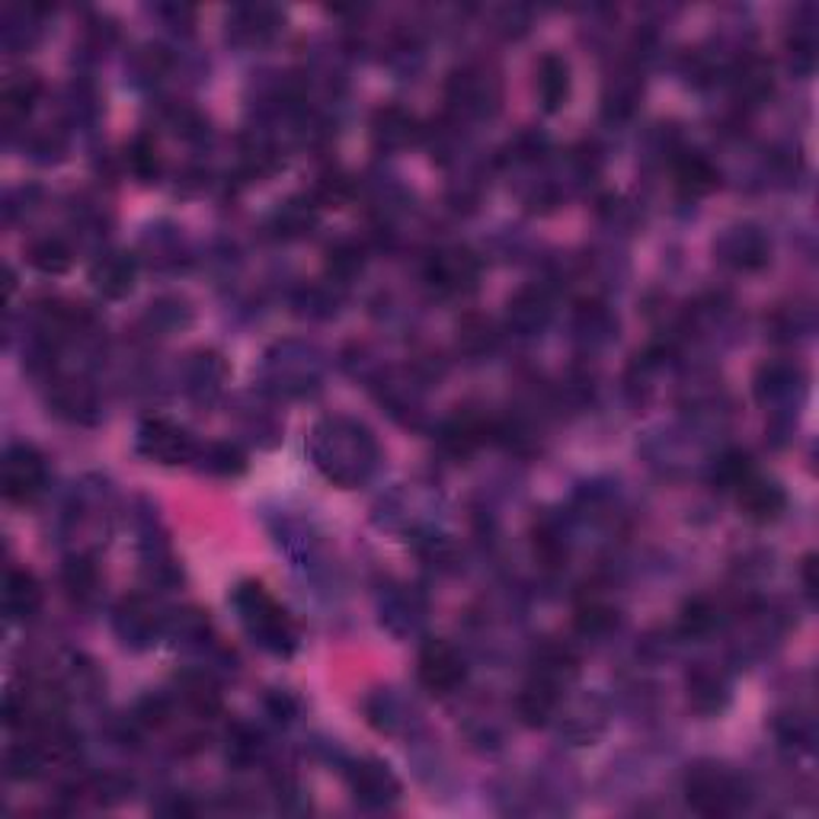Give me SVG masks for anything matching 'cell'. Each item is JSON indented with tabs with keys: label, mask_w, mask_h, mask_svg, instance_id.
Wrapping results in <instances>:
<instances>
[{
	"label": "cell",
	"mask_w": 819,
	"mask_h": 819,
	"mask_svg": "<svg viewBox=\"0 0 819 819\" xmlns=\"http://www.w3.org/2000/svg\"><path fill=\"white\" fill-rule=\"evenodd\" d=\"M477 276H481V266L474 260V254L461 250V247H449V250L432 254V260L427 266V279L445 295L471 292L477 285Z\"/></svg>",
	"instance_id": "cell-7"
},
{
	"label": "cell",
	"mask_w": 819,
	"mask_h": 819,
	"mask_svg": "<svg viewBox=\"0 0 819 819\" xmlns=\"http://www.w3.org/2000/svg\"><path fill=\"white\" fill-rule=\"evenodd\" d=\"M487 439V423L474 413H464V417H455L442 427V445L452 452V455H467L474 452L481 442Z\"/></svg>",
	"instance_id": "cell-25"
},
{
	"label": "cell",
	"mask_w": 819,
	"mask_h": 819,
	"mask_svg": "<svg viewBox=\"0 0 819 819\" xmlns=\"http://www.w3.org/2000/svg\"><path fill=\"white\" fill-rule=\"evenodd\" d=\"M551 317V301L541 289H522L509 301V324L519 333H538Z\"/></svg>",
	"instance_id": "cell-21"
},
{
	"label": "cell",
	"mask_w": 819,
	"mask_h": 819,
	"mask_svg": "<svg viewBox=\"0 0 819 819\" xmlns=\"http://www.w3.org/2000/svg\"><path fill=\"white\" fill-rule=\"evenodd\" d=\"M26 260L33 269L45 272V276H62L74 262V250L67 247L62 237H39L26 247Z\"/></svg>",
	"instance_id": "cell-24"
},
{
	"label": "cell",
	"mask_w": 819,
	"mask_h": 819,
	"mask_svg": "<svg viewBox=\"0 0 819 819\" xmlns=\"http://www.w3.org/2000/svg\"><path fill=\"white\" fill-rule=\"evenodd\" d=\"M129 170L138 180H154L161 173V151L151 134H138L129 144Z\"/></svg>",
	"instance_id": "cell-28"
},
{
	"label": "cell",
	"mask_w": 819,
	"mask_h": 819,
	"mask_svg": "<svg viewBox=\"0 0 819 819\" xmlns=\"http://www.w3.org/2000/svg\"><path fill=\"white\" fill-rule=\"evenodd\" d=\"M804 590L817 595V558L813 554L804 560Z\"/></svg>",
	"instance_id": "cell-38"
},
{
	"label": "cell",
	"mask_w": 819,
	"mask_h": 819,
	"mask_svg": "<svg viewBox=\"0 0 819 819\" xmlns=\"http://www.w3.org/2000/svg\"><path fill=\"white\" fill-rule=\"evenodd\" d=\"M234 608H237L240 622L247 627V634L260 644L262 650L276 656H289L295 650V624L285 615V608L262 590L260 583H254V580L240 583L234 590Z\"/></svg>",
	"instance_id": "cell-2"
},
{
	"label": "cell",
	"mask_w": 819,
	"mask_h": 819,
	"mask_svg": "<svg viewBox=\"0 0 819 819\" xmlns=\"http://www.w3.org/2000/svg\"><path fill=\"white\" fill-rule=\"evenodd\" d=\"M228 26L230 39H237V42H262L276 33L279 17L269 7H240V10H234Z\"/></svg>",
	"instance_id": "cell-22"
},
{
	"label": "cell",
	"mask_w": 819,
	"mask_h": 819,
	"mask_svg": "<svg viewBox=\"0 0 819 819\" xmlns=\"http://www.w3.org/2000/svg\"><path fill=\"white\" fill-rule=\"evenodd\" d=\"M689 704L698 714H718L726 704V686L718 672L694 669L689 676Z\"/></svg>",
	"instance_id": "cell-23"
},
{
	"label": "cell",
	"mask_w": 819,
	"mask_h": 819,
	"mask_svg": "<svg viewBox=\"0 0 819 819\" xmlns=\"http://www.w3.org/2000/svg\"><path fill=\"white\" fill-rule=\"evenodd\" d=\"M449 97L455 106H461L464 112H484L491 99L499 97L496 90V80H493L487 71H474V67H464L452 77L449 84Z\"/></svg>",
	"instance_id": "cell-14"
},
{
	"label": "cell",
	"mask_w": 819,
	"mask_h": 819,
	"mask_svg": "<svg viewBox=\"0 0 819 819\" xmlns=\"http://www.w3.org/2000/svg\"><path fill=\"white\" fill-rule=\"evenodd\" d=\"M330 269L336 272V276H356L362 269V250L356 244H336L333 250H330Z\"/></svg>",
	"instance_id": "cell-37"
},
{
	"label": "cell",
	"mask_w": 819,
	"mask_h": 819,
	"mask_svg": "<svg viewBox=\"0 0 819 819\" xmlns=\"http://www.w3.org/2000/svg\"><path fill=\"white\" fill-rule=\"evenodd\" d=\"M753 474V461L746 452H726L714 467V484H721L723 491H740V484L750 481Z\"/></svg>",
	"instance_id": "cell-33"
},
{
	"label": "cell",
	"mask_w": 819,
	"mask_h": 819,
	"mask_svg": "<svg viewBox=\"0 0 819 819\" xmlns=\"http://www.w3.org/2000/svg\"><path fill=\"white\" fill-rule=\"evenodd\" d=\"M45 765V750L35 746V743H20L7 753V775L13 782H26V778H35Z\"/></svg>",
	"instance_id": "cell-31"
},
{
	"label": "cell",
	"mask_w": 819,
	"mask_h": 819,
	"mask_svg": "<svg viewBox=\"0 0 819 819\" xmlns=\"http://www.w3.org/2000/svg\"><path fill=\"white\" fill-rule=\"evenodd\" d=\"M686 797H689L691 810L704 817H723L736 810V804L743 800V787L726 768L714 762H701L686 775Z\"/></svg>",
	"instance_id": "cell-3"
},
{
	"label": "cell",
	"mask_w": 819,
	"mask_h": 819,
	"mask_svg": "<svg viewBox=\"0 0 819 819\" xmlns=\"http://www.w3.org/2000/svg\"><path fill=\"white\" fill-rule=\"evenodd\" d=\"M535 94L548 112H558L570 97V67L560 55H545L535 67Z\"/></svg>",
	"instance_id": "cell-16"
},
{
	"label": "cell",
	"mask_w": 819,
	"mask_h": 819,
	"mask_svg": "<svg viewBox=\"0 0 819 819\" xmlns=\"http://www.w3.org/2000/svg\"><path fill=\"white\" fill-rule=\"evenodd\" d=\"M736 496H740L743 513H746L753 522H775L787 506L785 491H782L778 484H772V481H762L758 474H753L750 481H743Z\"/></svg>",
	"instance_id": "cell-11"
},
{
	"label": "cell",
	"mask_w": 819,
	"mask_h": 819,
	"mask_svg": "<svg viewBox=\"0 0 819 819\" xmlns=\"http://www.w3.org/2000/svg\"><path fill=\"white\" fill-rule=\"evenodd\" d=\"M308 452L321 467V474L340 487H359L378 461V445L371 432L356 420H343V417L317 423V429L311 432Z\"/></svg>",
	"instance_id": "cell-1"
},
{
	"label": "cell",
	"mask_w": 819,
	"mask_h": 819,
	"mask_svg": "<svg viewBox=\"0 0 819 819\" xmlns=\"http://www.w3.org/2000/svg\"><path fill=\"white\" fill-rule=\"evenodd\" d=\"M138 452L158 464H186V461H196L198 445L180 423L154 417V420H144L138 429Z\"/></svg>",
	"instance_id": "cell-4"
},
{
	"label": "cell",
	"mask_w": 819,
	"mask_h": 819,
	"mask_svg": "<svg viewBox=\"0 0 819 819\" xmlns=\"http://www.w3.org/2000/svg\"><path fill=\"white\" fill-rule=\"evenodd\" d=\"M461 343L471 349V353H484L496 343V333H493V324L487 317H467L461 324Z\"/></svg>",
	"instance_id": "cell-36"
},
{
	"label": "cell",
	"mask_w": 819,
	"mask_h": 819,
	"mask_svg": "<svg viewBox=\"0 0 819 819\" xmlns=\"http://www.w3.org/2000/svg\"><path fill=\"white\" fill-rule=\"evenodd\" d=\"M417 676H420V686L432 694H452L464 682L467 669H464V659L452 644L429 640L417 659Z\"/></svg>",
	"instance_id": "cell-6"
},
{
	"label": "cell",
	"mask_w": 819,
	"mask_h": 819,
	"mask_svg": "<svg viewBox=\"0 0 819 819\" xmlns=\"http://www.w3.org/2000/svg\"><path fill=\"white\" fill-rule=\"evenodd\" d=\"M718 624V608L711 605V599H694L682 612V631L686 634H708Z\"/></svg>",
	"instance_id": "cell-35"
},
{
	"label": "cell",
	"mask_w": 819,
	"mask_h": 819,
	"mask_svg": "<svg viewBox=\"0 0 819 819\" xmlns=\"http://www.w3.org/2000/svg\"><path fill=\"white\" fill-rule=\"evenodd\" d=\"M637 99H640V77L631 71L612 74V80L605 87V116H615V119L631 116Z\"/></svg>",
	"instance_id": "cell-26"
},
{
	"label": "cell",
	"mask_w": 819,
	"mask_h": 819,
	"mask_svg": "<svg viewBox=\"0 0 819 819\" xmlns=\"http://www.w3.org/2000/svg\"><path fill=\"white\" fill-rule=\"evenodd\" d=\"M42 608V583L30 570L10 567L3 576V612L10 622H26Z\"/></svg>",
	"instance_id": "cell-10"
},
{
	"label": "cell",
	"mask_w": 819,
	"mask_h": 819,
	"mask_svg": "<svg viewBox=\"0 0 819 819\" xmlns=\"http://www.w3.org/2000/svg\"><path fill=\"white\" fill-rule=\"evenodd\" d=\"M721 183V173L714 170L711 161H704L701 154H686L676 164V190L686 198H701L714 193Z\"/></svg>",
	"instance_id": "cell-19"
},
{
	"label": "cell",
	"mask_w": 819,
	"mask_h": 819,
	"mask_svg": "<svg viewBox=\"0 0 819 819\" xmlns=\"http://www.w3.org/2000/svg\"><path fill=\"white\" fill-rule=\"evenodd\" d=\"M314 218H317L314 202H308V198H292V202H285V205L279 208L276 228H279V234H285V237H301L304 230L314 228Z\"/></svg>",
	"instance_id": "cell-29"
},
{
	"label": "cell",
	"mask_w": 819,
	"mask_h": 819,
	"mask_svg": "<svg viewBox=\"0 0 819 819\" xmlns=\"http://www.w3.org/2000/svg\"><path fill=\"white\" fill-rule=\"evenodd\" d=\"M97 583H99L97 567H94L90 560H84V558L67 560L65 586L71 590V595H77V599H87V595H94Z\"/></svg>",
	"instance_id": "cell-34"
},
{
	"label": "cell",
	"mask_w": 819,
	"mask_h": 819,
	"mask_svg": "<svg viewBox=\"0 0 819 819\" xmlns=\"http://www.w3.org/2000/svg\"><path fill=\"white\" fill-rule=\"evenodd\" d=\"M49 464L33 445H13L3 455V496L10 503H33L45 491Z\"/></svg>",
	"instance_id": "cell-5"
},
{
	"label": "cell",
	"mask_w": 819,
	"mask_h": 819,
	"mask_svg": "<svg viewBox=\"0 0 819 819\" xmlns=\"http://www.w3.org/2000/svg\"><path fill=\"white\" fill-rule=\"evenodd\" d=\"M196 459H202V467L208 474H218V477H234V474H240L247 467L244 455L234 445H225V442H215L208 449H198Z\"/></svg>",
	"instance_id": "cell-30"
},
{
	"label": "cell",
	"mask_w": 819,
	"mask_h": 819,
	"mask_svg": "<svg viewBox=\"0 0 819 819\" xmlns=\"http://www.w3.org/2000/svg\"><path fill=\"white\" fill-rule=\"evenodd\" d=\"M558 691L551 682L545 679H531L519 698H516V711L522 718L525 726H545V723L554 718V708H558Z\"/></svg>",
	"instance_id": "cell-18"
},
{
	"label": "cell",
	"mask_w": 819,
	"mask_h": 819,
	"mask_svg": "<svg viewBox=\"0 0 819 819\" xmlns=\"http://www.w3.org/2000/svg\"><path fill=\"white\" fill-rule=\"evenodd\" d=\"M42 97V80L35 74H13L7 77L3 90H0V109L7 122L26 119L33 112L35 99Z\"/></svg>",
	"instance_id": "cell-17"
},
{
	"label": "cell",
	"mask_w": 819,
	"mask_h": 819,
	"mask_svg": "<svg viewBox=\"0 0 819 819\" xmlns=\"http://www.w3.org/2000/svg\"><path fill=\"white\" fill-rule=\"evenodd\" d=\"M90 282L103 298H126L134 289V260L129 254H103L90 266Z\"/></svg>",
	"instance_id": "cell-13"
},
{
	"label": "cell",
	"mask_w": 819,
	"mask_h": 819,
	"mask_svg": "<svg viewBox=\"0 0 819 819\" xmlns=\"http://www.w3.org/2000/svg\"><path fill=\"white\" fill-rule=\"evenodd\" d=\"M576 669H580V659L563 644H545L535 656V679H545L554 689H563L576 676Z\"/></svg>",
	"instance_id": "cell-20"
},
{
	"label": "cell",
	"mask_w": 819,
	"mask_h": 819,
	"mask_svg": "<svg viewBox=\"0 0 819 819\" xmlns=\"http://www.w3.org/2000/svg\"><path fill=\"white\" fill-rule=\"evenodd\" d=\"M797 368H790V365H765L762 371H758V381H755V394L762 397V400H782V397H790L794 394V385H797Z\"/></svg>",
	"instance_id": "cell-27"
},
{
	"label": "cell",
	"mask_w": 819,
	"mask_h": 819,
	"mask_svg": "<svg viewBox=\"0 0 819 819\" xmlns=\"http://www.w3.org/2000/svg\"><path fill=\"white\" fill-rule=\"evenodd\" d=\"M573 624H576V631L586 634V637H602V634H608V631L618 624V612L608 608V605H602V602H586V605L576 608Z\"/></svg>",
	"instance_id": "cell-32"
},
{
	"label": "cell",
	"mask_w": 819,
	"mask_h": 819,
	"mask_svg": "<svg viewBox=\"0 0 819 819\" xmlns=\"http://www.w3.org/2000/svg\"><path fill=\"white\" fill-rule=\"evenodd\" d=\"M718 257L733 269H743V272H755L762 269L768 257H772V244L768 237L753 225H740V228H730L718 240Z\"/></svg>",
	"instance_id": "cell-9"
},
{
	"label": "cell",
	"mask_w": 819,
	"mask_h": 819,
	"mask_svg": "<svg viewBox=\"0 0 819 819\" xmlns=\"http://www.w3.org/2000/svg\"><path fill=\"white\" fill-rule=\"evenodd\" d=\"M417 134H420V122H417V116L407 112L403 106H385V109H378L375 119H371V138H375V144L385 148V151H400V148H407L410 141H417Z\"/></svg>",
	"instance_id": "cell-12"
},
{
	"label": "cell",
	"mask_w": 819,
	"mask_h": 819,
	"mask_svg": "<svg viewBox=\"0 0 819 819\" xmlns=\"http://www.w3.org/2000/svg\"><path fill=\"white\" fill-rule=\"evenodd\" d=\"M349 790L353 797L371 807V810H381V807H391L394 800L400 797V782L394 778V772L378 762V758H365V762H356L349 768Z\"/></svg>",
	"instance_id": "cell-8"
},
{
	"label": "cell",
	"mask_w": 819,
	"mask_h": 819,
	"mask_svg": "<svg viewBox=\"0 0 819 819\" xmlns=\"http://www.w3.org/2000/svg\"><path fill=\"white\" fill-rule=\"evenodd\" d=\"M116 631L126 644L134 647H144L148 640H154L158 634V618H154V608L141 599V595H131L126 599L119 608H116Z\"/></svg>",
	"instance_id": "cell-15"
}]
</instances>
